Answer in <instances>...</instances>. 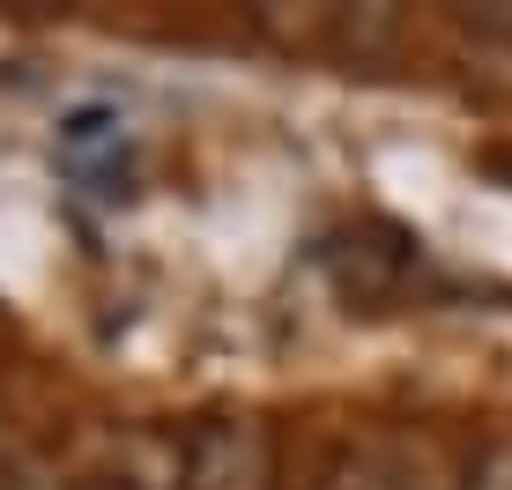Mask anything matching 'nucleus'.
Returning a JSON list of instances; mask_svg holds the SVG:
<instances>
[{
  "label": "nucleus",
  "instance_id": "obj_1",
  "mask_svg": "<svg viewBox=\"0 0 512 490\" xmlns=\"http://www.w3.org/2000/svg\"><path fill=\"white\" fill-rule=\"evenodd\" d=\"M179 490H275V439L260 416H208L179 439Z\"/></svg>",
  "mask_w": 512,
  "mask_h": 490
},
{
  "label": "nucleus",
  "instance_id": "obj_2",
  "mask_svg": "<svg viewBox=\"0 0 512 490\" xmlns=\"http://www.w3.org/2000/svg\"><path fill=\"white\" fill-rule=\"evenodd\" d=\"M52 156H60V171L75 186H90L104 201H119L127 179H134V134H127V119H119L112 104H75V112L60 119Z\"/></svg>",
  "mask_w": 512,
  "mask_h": 490
},
{
  "label": "nucleus",
  "instance_id": "obj_3",
  "mask_svg": "<svg viewBox=\"0 0 512 490\" xmlns=\"http://www.w3.org/2000/svg\"><path fill=\"white\" fill-rule=\"evenodd\" d=\"M320 490H401V468L386 461V453H372V446H349V453H334Z\"/></svg>",
  "mask_w": 512,
  "mask_h": 490
},
{
  "label": "nucleus",
  "instance_id": "obj_4",
  "mask_svg": "<svg viewBox=\"0 0 512 490\" xmlns=\"http://www.w3.org/2000/svg\"><path fill=\"white\" fill-rule=\"evenodd\" d=\"M461 490H512V431H498V439L475 446V461H468Z\"/></svg>",
  "mask_w": 512,
  "mask_h": 490
},
{
  "label": "nucleus",
  "instance_id": "obj_5",
  "mask_svg": "<svg viewBox=\"0 0 512 490\" xmlns=\"http://www.w3.org/2000/svg\"><path fill=\"white\" fill-rule=\"evenodd\" d=\"M0 490H67V483L38 461H0Z\"/></svg>",
  "mask_w": 512,
  "mask_h": 490
}]
</instances>
